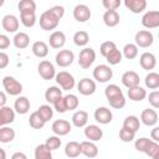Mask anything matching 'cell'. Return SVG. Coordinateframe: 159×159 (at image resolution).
<instances>
[{
  "instance_id": "f5cc1de1",
  "label": "cell",
  "mask_w": 159,
  "mask_h": 159,
  "mask_svg": "<svg viewBox=\"0 0 159 159\" xmlns=\"http://www.w3.org/2000/svg\"><path fill=\"white\" fill-rule=\"evenodd\" d=\"M48 10H50V12H51L56 19H58V20H61V19L63 17V15H65V7L61 6V5H55V6L50 7Z\"/></svg>"
},
{
  "instance_id": "9a60e30c",
  "label": "cell",
  "mask_w": 159,
  "mask_h": 159,
  "mask_svg": "<svg viewBox=\"0 0 159 159\" xmlns=\"http://www.w3.org/2000/svg\"><path fill=\"white\" fill-rule=\"evenodd\" d=\"M139 63L143 70H147V71L153 70L157 66V57L152 52H144L139 57Z\"/></svg>"
},
{
  "instance_id": "ac0fdd59",
  "label": "cell",
  "mask_w": 159,
  "mask_h": 159,
  "mask_svg": "<svg viewBox=\"0 0 159 159\" xmlns=\"http://www.w3.org/2000/svg\"><path fill=\"white\" fill-rule=\"evenodd\" d=\"M84 135L88 140H92V142H97L99 139H102L103 137V130L96 125V124H89L84 128Z\"/></svg>"
},
{
  "instance_id": "7a4b0ae2",
  "label": "cell",
  "mask_w": 159,
  "mask_h": 159,
  "mask_svg": "<svg viewBox=\"0 0 159 159\" xmlns=\"http://www.w3.org/2000/svg\"><path fill=\"white\" fill-rule=\"evenodd\" d=\"M96 60V52L93 48L91 47H84L83 50H81L80 55H78V65L83 68L87 70L92 66V63Z\"/></svg>"
},
{
  "instance_id": "ffe728a7",
  "label": "cell",
  "mask_w": 159,
  "mask_h": 159,
  "mask_svg": "<svg viewBox=\"0 0 159 159\" xmlns=\"http://www.w3.org/2000/svg\"><path fill=\"white\" fill-rule=\"evenodd\" d=\"M140 82V78H139V75L134 71H127L122 75V83L127 87V88H130V87H134V86H138Z\"/></svg>"
},
{
  "instance_id": "ee69618b",
  "label": "cell",
  "mask_w": 159,
  "mask_h": 159,
  "mask_svg": "<svg viewBox=\"0 0 159 159\" xmlns=\"http://www.w3.org/2000/svg\"><path fill=\"white\" fill-rule=\"evenodd\" d=\"M134 137H135V132H133V130H130L128 128L122 127V129L119 130V139L122 142H124V143L132 142L134 139Z\"/></svg>"
},
{
  "instance_id": "816d5d0a",
  "label": "cell",
  "mask_w": 159,
  "mask_h": 159,
  "mask_svg": "<svg viewBox=\"0 0 159 159\" xmlns=\"http://www.w3.org/2000/svg\"><path fill=\"white\" fill-rule=\"evenodd\" d=\"M114 47H117V46H116V43H114L113 41H106V42H103V43L101 45L99 52H101V55H102L103 57H106V55H107L111 50H113Z\"/></svg>"
},
{
  "instance_id": "94428289",
  "label": "cell",
  "mask_w": 159,
  "mask_h": 159,
  "mask_svg": "<svg viewBox=\"0 0 159 159\" xmlns=\"http://www.w3.org/2000/svg\"><path fill=\"white\" fill-rule=\"evenodd\" d=\"M5 158H6V153L4 149L0 148V159H5Z\"/></svg>"
},
{
  "instance_id": "c3c4849f",
  "label": "cell",
  "mask_w": 159,
  "mask_h": 159,
  "mask_svg": "<svg viewBox=\"0 0 159 159\" xmlns=\"http://www.w3.org/2000/svg\"><path fill=\"white\" fill-rule=\"evenodd\" d=\"M51 150H56V149H58L60 147H61V139H60V137L58 135H51V137H48L47 139H46V143H45Z\"/></svg>"
},
{
  "instance_id": "60d3db41",
  "label": "cell",
  "mask_w": 159,
  "mask_h": 159,
  "mask_svg": "<svg viewBox=\"0 0 159 159\" xmlns=\"http://www.w3.org/2000/svg\"><path fill=\"white\" fill-rule=\"evenodd\" d=\"M63 99H65L67 111H73V109H76V108L78 107V104H80L78 97H77L76 94H71V93H70V94H66V96L63 97Z\"/></svg>"
},
{
  "instance_id": "5b68a950",
  "label": "cell",
  "mask_w": 159,
  "mask_h": 159,
  "mask_svg": "<svg viewBox=\"0 0 159 159\" xmlns=\"http://www.w3.org/2000/svg\"><path fill=\"white\" fill-rule=\"evenodd\" d=\"M58 22H60V20L56 19V17L50 12V10H46V11L42 12L41 16H40V26H41V29L45 30V31L55 30V29L57 27Z\"/></svg>"
},
{
  "instance_id": "5bb4252c",
  "label": "cell",
  "mask_w": 159,
  "mask_h": 159,
  "mask_svg": "<svg viewBox=\"0 0 159 159\" xmlns=\"http://www.w3.org/2000/svg\"><path fill=\"white\" fill-rule=\"evenodd\" d=\"M1 25H2V29L6 31V32H16L19 30V19L15 16V15H11V14H7L2 17V21H1Z\"/></svg>"
},
{
  "instance_id": "7402d4cb",
  "label": "cell",
  "mask_w": 159,
  "mask_h": 159,
  "mask_svg": "<svg viewBox=\"0 0 159 159\" xmlns=\"http://www.w3.org/2000/svg\"><path fill=\"white\" fill-rule=\"evenodd\" d=\"M48 43L52 48H61L66 43V35L62 31H55L50 35Z\"/></svg>"
},
{
  "instance_id": "7bdbcfd3",
  "label": "cell",
  "mask_w": 159,
  "mask_h": 159,
  "mask_svg": "<svg viewBox=\"0 0 159 159\" xmlns=\"http://www.w3.org/2000/svg\"><path fill=\"white\" fill-rule=\"evenodd\" d=\"M122 93L123 92H122L120 87L117 86V84H109L104 89V94H106V98L107 99H111V98H113V97H116L118 94H122Z\"/></svg>"
},
{
  "instance_id": "d590c367",
  "label": "cell",
  "mask_w": 159,
  "mask_h": 159,
  "mask_svg": "<svg viewBox=\"0 0 159 159\" xmlns=\"http://www.w3.org/2000/svg\"><path fill=\"white\" fill-rule=\"evenodd\" d=\"M123 127L124 128H128V129H130V130H133V132L137 133V130L140 127V120L135 116H128L124 119V122H123Z\"/></svg>"
},
{
  "instance_id": "91938a15",
  "label": "cell",
  "mask_w": 159,
  "mask_h": 159,
  "mask_svg": "<svg viewBox=\"0 0 159 159\" xmlns=\"http://www.w3.org/2000/svg\"><path fill=\"white\" fill-rule=\"evenodd\" d=\"M19 158H21V159H26V154L20 153V152H17V153L12 154V159H19Z\"/></svg>"
},
{
  "instance_id": "680465c9",
  "label": "cell",
  "mask_w": 159,
  "mask_h": 159,
  "mask_svg": "<svg viewBox=\"0 0 159 159\" xmlns=\"http://www.w3.org/2000/svg\"><path fill=\"white\" fill-rule=\"evenodd\" d=\"M6 101H7V97H6V94H5L2 91H0V107L5 106V104H6Z\"/></svg>"
},
{
  "instance_id": "6f0895ef",
  "label": "cell",
  "mask_w": 159,
  "mask_h": 159,
  "mask_svg": "<svg viewBox=\"0 0 159 159\" xmlns=\"http://www.w3.org/2000/svg\"><path fill=\"white\" fill-rule=\"evenodd\" d=\"M150 137H152V140H154V142H159V127H154V128L152 129Z\"/></svg>"
},
{
  "instance_id": "ba28073f",
  "label": "cell",
  "mask_w": 159,
  "mask_h": 159,
  "mask_svg": "<svg viewBox=\"0 0 159 159\" xmlns=\"http://www.w3.org/2000/svg\"><path fill=\"white\" fill-rule=\"evenodd\" d=\"M142 25L147 29H157L159 26V11H147L142 17Z\"/></svg>"
},
{
  "instance_id": "11a10c76",
  "label": "cell",
  "mask_w": 159,
  "mask_h": 159,
  "mask_svg": "<svg viewBox=\"0 0 159 159\" xmlns=\"http://www.w3.org/2000/svg\"><path fill=\"white\" fill-rule=\"evenodd\" d=\"M9 46H10V39L6 35L0 34V50H6Z\"/></svg>"
},
{
  "instance_id": "b9f144b4",
  "label": "cell",
  "mask_w": 159,
  "mask_h": 159,
  "mask_svg": "<svg viewBox=\"0 0 159 159\" xmlns=\"http://www.w3.org/2000/svg\"><path fill=\"white\" fill-rule=\"evenodd\" d=\"M107 101H108L109 106L112 108H116V109H120V108H123L125 106V97H124L123 93L118 94V96H116V97H113L111 99H107Z\"/></svg>"
},
{
  "instance_id": "6da1fadb",
  "label": "cell",
  "mask_w": 159,
  "mask_h": 159,
  "mask_svg": "<svg viewBox=\"0 0 159 159\" xmlns=\"http://www.w3.org/2000/svg\"><path fill=\"white\" fill-rule=\"evenodd\" d=\"M2 87L10 96H19L22 92V84L11 76H5L2 78Z\"/></svg>"
},
{
  "instance_id": "83f0119b",
  "label": "cell",
  "mask_w": 159,
  "mask_h": 159,
  "mask_svg": "<svg viewBox=\"0 0 159 159\" xmlns=\"http://www.w3.org/2000/svg\"><path fill=\"white\" fill-rule=\"evenodd\" d=\"M12 42H14V45H15L16 48L24 50L30 43V36L26 32H17L15 35V37L12 39Z\"/></svg>"
},
{
  "instance_id": "8d00e7d4",
  "label": "cell",
  "mask_w": 159,
  "mask_h": 159,
  "mask_svg": "<svg viewBox=\"0 0 159 159\" xmlns=\"http://www.w3.org/2000/svg\"><path fill=\"white\" fill-rule=\"evenodd\" d=\"M145 86L150 89H157L159 87V75L157 72H149L145 76Z\"/></svg>"
},
{
  "instance_id": "8992f818",
  "label": "cell",
  "mask_w": 159,
  "mask_h": 159,
  "mask_svg": "<svg viewBox=\"0 0 159 159\" xmlns=\"http://www.w3.org/2000/svg\"><path fill=\"white\" fill-rule=\"evenodd\" d=\"M135 45L138 47H143V48H147L149 46H152L153 41H154V36L150 31L148 30H140L135 34Z\"/></svg>"
},
{
  "instance_id": "44dd1931",
  "label": "cell",
  "mask_w": 159,
  "mask_h": 159,
  "mask_svg": "<svg viewBox=\"0 0 159 159\" xmlns=\"http://www.w3.org/2000/svg\"><path fill=\"white\" fill-rule=\"evenodd\" d=\"M124 5L133 14H140L147 9V0H124Z\"/></svg>"
},
{
  "instance_id": "52a82bcc",
  "label": "cell",
  "mask_w": 159,
  "mask_h": 159,
  "mask_svg": "<svg viewBox=\"0 0 159 159\" xmlns=\"http://www.w3.org/2000/svg\"><path fill=\"white\" fill-rule=\"evenodd\" d=\"M37 71H39V75H40L43 80H46V81L52 80V78L55 77V75H56L55 66H53L50 61H47V60H43V61H41V62L39 63Z\"/></svg>"
},
{
  "instance_id": "277c9868",
  "label": "cell",
  "mask_w": 159,
  "mask_h": 159,
  "mask_svg": "<svg viewBox=\"0 0 159 159\" xmlns=\"http://www.w3.org/2000/svg\"><path fill=\"white\" fill-rule=\"evenodd\" d=\"M113 77V71L107 65H98L93 70V78L101 83L108 82Z\"/></svg>"
},
{
  "instance_id": "d4e9b609",
  "label": "cell",
  "mask_w": 159,
  "mask_h": 159,
  "mask_svg": "<svg viewBox=\"0 0 159 159\" xmlns=\"http://www.w3.org/2000/svg\"><path fill=\"white\" fill-rule=\"evenodd\" d=\"M128 97H129V99H132L134 102H140L147 97V92L143 87H140L138 84V86L128 88Z\"/></svg>"
},
{
  "instance_id": "d6986e66",
  "label": "cell",
  "mask_w": 159,
  "mask_h": 159,
  "mask_svg": "<svg viewBox=\"0 0 159 159\" xmlns=\"http://www.w3.org/2000/svg\"><path fill=\"white\" fill-rule=\"evenodd\" d=\"M81 145V154L86 155L87 158H94L98 155V147L92 140H84L80 143Z\"/></svg>"
},
{
  "instance_id": "2e32d148",
  "label": "cell",
  "mask_w": 159,
  "mask_h": 159,
  "mask_svg": "<svg viewBox=\"0 0 159 159\" xmlns=\"http://www.w3.org/2000/svg\"><path fill=\"white\" fill-rule=\"evenodd\" d=\"M15 120V111L7 106L0 107V127L7 125Z\"/></svg>"
},
{
  "instance_id": "f6af8a7d",
  "label": "cell",
  "mask_w": 159,
  "mask_h": 159,
  "mask_svg": "<svg viewBox=\"0 0 159 159\" xmlns=\"http://www.w3.org/2000/svg\"><path fill=\"white\" fill-rule=\"evenodd\" d=\"M19 11H35L36 10V2L34 0H20L19 2Z\"/></svg>"
},
{
  "instance_id": "3957f363",
  "label": "cell",
  "mask_w": 159,
  "mask_h": 159,
  "mask_svg": "<svg viewBox=\"0 0 159 159\" xmlns=\"http://www.w3.org/2000/svg\"><path fill=\"white\" fill-rule=\"evenodd\" d=\"M55 78H56V82L57 84H60V87L65 91H70L75 87V77L67 72V71H61L55 75Z\"/></svg>"
},
{
  "instance_id": "d6a6232c",
  "label": "cell",
  "mask_w": 159,
  "mask_h": 159,
  "mask_svg": "<svg viewBox=\"0 0 159 159\" xmlns=\"http://www.w3.org/2000/svg\"><path fill=\"white\" fill-rule=\"evenodd\" d=\"M52 150L46 144H40L35 149V158L36 159H51L52 158Z\"/></svg>"
},
{
  "instance_id": "ab89813d",
  "label": "cell",
  "mask_w": 159,
  "mask_h": 159,
  "mask_svg": "<svg viewBox=\"0 0 159 159\" xmlns=\"http://www.w3.org/2000/svg\"><path fill=\"white\" fill-rule=\"evenodd\" d=\"M89 41V35L86 31H77L73 35V42L77 46H86Z\"/></svg>"
},
{
  "instance_id": "30bf717a",
  "label": "cell",
  "mask_w": 159,
  "mask_h": 159,
  "mask_svg": "<svg viewBox=\"0 0 159 159\" xmlns=\"http://www.w3.org/2000/svg\"><path fill=\"white\" fill-rule=\"evenodd\" d=\"M96 88H97L96 82L93 80H91V78H82L78 82V84H77L78 92L81 94H83V96H91V94H93L96 92Z\"/></svg>"
},
{
  "instance_id": "9f6ffc18",
  "label": "cell",
  "mask_w": 159,
  "mask_h": 159,
  "mask_svg": "<svg viewBox=\"0 0 159 159\" xmlns=\"http://www.w3.org/2000/svg\"><path fill=\"white\" fill-rule=\"evenodd\" d=\"M7 65H9V56L5 52L0 51V70L5 68Z\"/></svg>"
},
{
  "instance_id": "603a6c76",
  "label": "cell",
  "mask_w": 159,
  "mask_h": 159,
  "mask_svg": "<svg viewBox=\"0 0 159 159\" xmlns=\"http://www.w3.org/2000/svg\"><path fill=\"white\" fill-rule=\"evenodd\" d=\"M119 14L117 12V10H107L103 14V22L106 26L108 27H114L119 24Z\"/></svg>"
},
{
  "instance_id": "681fc988",
  "label": "cell",
  "mask_w": 159,
  "mask_h": 159,
  "mask_svg": "<svg viewBox=\"0 0 159 159\" xmlns=\"http://www.w3.org/2000/svg\"><path fill=\"white\" fill-rule=\"evenodd\" d=\"M52 104H53V109H55L56 112H58V113H65V112L67 111L66 103H65V99H63V96L58 97Z\"/></svg>"
},
{
  "instance_id": "1f68e13d",
  "label": "cell",
  "mask_w": 159,
  "mask_h": 159,
  "mask_svg": "<svg viewBox=\"0 0 159 159\" xmlns=\"http://www.w3.org/2000/svg\"><path fill=\"white\" fill-rule=\"evenodd\" d=\"M62 96V89H60L58 87H56V86H51V87H48L47 89H46V92H45V99L50 103V104H52L58 97H61Z\"/></svg>"
},
{
  "instance_id": "9c48e42d",
  "label": "cell",
  "mask_w": 159,
  "mask_h": 159,
  "mask_svg": "<svg viewBox=\"0 0 159 159\" xmlns=\"http://www.w3.org/2000/svg\"><path fill=\"white\" fill-rule=\"evenodd\" d=\"M55 60H56L57 66L68 67L70 65H72V62L75 60V53L71 50H61L60 52H57Z\"/></svg>"
},
{
  "instance_id": "cb8c5ba5",
  "label": "cell",
  "mask_w": 159,
  "mask_h": 159,
  "mask_svg": "<svg viewBox=\"0 0 159 159\" xmlns=\"http://www.w3.org/2000/svg\"><path fill=\"white\" fill-rule=\"evenodd\" d=\"M14 109L19 114H26L30 111V101H29V98L24 97V96L17 97L15 103H14Z\"/></svg>"
},
{
  "instance_id": "f1b7e54d",
  "label": "cell",
  "mask_w": 159,
  "mask_h": 159,
  "mask_svg": "<svg viewBox=\"0 0 159 159\" xmlns=\"http://www.w3.org/2000/svg\"><path fill=\"white\" fill-rule=\"evenodd\" d=\"M20 21L25 27H32L36 24L35 11H22V12H20Z\"/></svg>"
},
{
  "instance_id": "f35d334b",
  "label": "cell",
  "mask_w": 159,
  "mask_h": 159,
  "mask_svg": "<svg viewBox=\"0 0 159 159\" xmlns=\"http://www.w3.org/2000/svg\"><path fill=\"white\" fill-rule=\"evenodd\" d=\"M37 112H39V114L42 117V119L45 122H48L53 117V108L50 104H42V106H40L39 109H37Z\"/></svg>"
},
{
  "instance_id": "e0dca14e",
  "label": "cell",
  "mask_w": 159,
  "mask_h": 159,
  "mask_svg": "<svg viewBox=\"0 0 159 159\" xmlns=\"http://www.w3.org/2000/svg\"><path fill=\"white\" fill-rule=\"evenodd\" d=\"M140 120L143 124L148 125V127H153L158 123V113L154 109H144L140 114Z\"/></svg>"
},
{
  "instance_id": "f546056e",
  "label": "cell",
  "mask_w": 159,
  "mask_h": 159,
  "mask_svg": "<svg viewBox=\"0 0 159 159\" xmlns=\"http://www.w3.org/2000/svg\"><path fill=\"white\" fill-rule=\"evenodd\" d=\"M15 139V130L7 125L0 127V143H10Z\"/></svg>"
},
{
  "instance_id": "836d02e7",
  "label": "cell",
  "mask_w": 159,
  "mask_h": 159,
  "mask_svg": "<svg viewBox=\"0 0 159 159\" xmlns=\"http://www.w3.org/2000/svg\"><path fill=\"white\" fill-rule=\"evenodd\" d=\"M122 57H123V55H122V52L117 47H114L113 50H111L106 55V60H107V62L109 65H118V63H120Z\"/></svg>"
},
{
  "instance_id": "bcb514c9",
  "label": "cell",
  "mask_w": 159,
  "mask_h": 159,
  "mask_svg": "<svg viewBox=\"0 0 159 159\" xmlns=\"http://www.w3.org/2000/svg\"><path fill=\"white\" fill-rule=\"evenodd\" d=\"M150 142H152V139H149V138H144V137H143V138H139V139L135 140V143H134V148H135L138 152L145 153V150L148 149Z\"/></svg>"
},
{
  "instance_id": "f907efd6",
  "label": "cell",
  "mask_w": 159,
  "mask_h": 159,
  "mask_svg": "<svg viewBox=\"0 0 159 159\" xmlns=\"http://www.w3.org/2000/svg\"><path fill=\"white\" fill-rule=\"evenodd\" d=\"M122 0H102V5L106 10H117L120 6Z\"/></svg>"
},
{
  "instance_id": "e575fe53",
  "label": "cell",
  "mask_w": 159,
  "mask_h": 159,
  "mask_svg": "<svg viewBox=\"0 0 159 159\" xmlns=\"http://www.w3.org/2000/svg\"><path fill=\"white\" fill-rule=\"evenodd\" d=\"M29 123H30V125L34 128V129H41V128H43V125H45V120L42 119V117L39 114V112L36 111V112H32L31 114H30V118H29Z\"/></svg>"
},
{
  "instance_id": "7dc6e473",
  "label": "cell",
  "mask_w": 159,
  "mask_h": 159,
  "mask_svg": "<svg viewBox=\"0 0 159 159\" xmlns=\"http://www.w3.org/2000/svg\"><path fill=\"white\" fill-rule=\"evenodd\" d=\"M144 154H147L148 157H150V158H153V159H157V158L159 157V144H158V142L152 140L150 144H149V147H148V149L145 150Z\"/></svg>"
},
{
  "instance_id": "484cf974",
  "label": "cell",
  "mask_w": 159,
  "mask_h": 159,
  "mask_svg": "<svg viewBox=\"0 0 159 159\" xmlns=\"http://www.w3.org/2000/svg\"><path fill=\"white\" fill-rule=\"evenodd\" d=\"M31 50H32V53L39 58H43V57H46L48 55V45L46 42H43V41L34 42Z\"/></svg>"
},
{
  "instance_id": "8fae6325",
  "label": "cell",
  "mask_w": 159,
  "mask_h": 159,
  "mask_svg": "<svg viewBox=\"0 0 159 159\" xmlns=\"http://www.w3.org/2000/svg\"><path fill=\"white\" fill-rule=\"evenodd\" d=\"M52 132L58 135V137H62V135H66L71 132L72 129V125L68 120H65V119H57L52 123V127H51Z\"/></svg>"
},
{
  "instance_id": "4fadbf2b",
  "label": "cell",
  "mask_w": 159,
  "mask_h": 159,
  "mask_svg": "<svg viewBox=\"0 0 159 159\" xmlns=\"http://www.w3.org/2000/svg\"><path fill=\"white\" fill-rule=\"evenodd\" d=\"M94 119L99 124H108V123L112 122L113 114H112L109 108H107V107H98L94 111Z\"/></svg>"
},
{
  "instance_id": "6125c7cd",
  "label": "cell",
  "mask_w": 159,
  "mask_h": 159,
  "mask_svg": "<svg viewBox=\"0 0 159 159\" xmlns=\"http://www.w3.org/2000/svg\"><path fill=\"white\" fill-rule=\"evenodd\" d=\"M4 2H5V0H0V7L4 5Z\"/></svg>"
},
{
  "instance_id": "7c38bea8",
  "label": "cell",
  "mask_w": 159,
  "mask_h": 159,
  "mask_svg": "<svg viewBox=\"0 0 159 159\" xmlns=\"http://www.w3.org/2000/svg\"><path fill=\"white\" fill-rule=\"evenodd\" d=\"M73 17L78 22H86L91 17V10L84 4H78L73 9Z\"/></svg>"
},
{
  "instance_id": "4dcf8cb0",
  "label": "cell",
  "mask_w": 159,
  "mask_h": 159,
  "mask_svg": "<svg viewBox=\"0 0 159 159\" xmlns=\"http://www.w3.org/2000/svg\"><path fill=\"white\" fill-rule=\"evenodd\" d=\"M65 154L68 158H77L81 154V145L78 142H70L65 147Z\"/></svg>"
},
{
  "instance_id": "4316f807",
  "label": "cell",
  "mask_w": 159,
  "mask_h": 159,
  "mask_svg": "<svg viewBox=\"0 0 159 159\" xmlns=\"http://www.w3.org/2000/svg\"><path fill=\"white\" fill-rule=\"evenodd\" d=\"M88 122V113L84 112V111H77L73 113L72 116V124L77 128H82V127H86Z\"/></svg>"
},
{
  "instance_id": "74e56055",
  "label": "cell",
  "mask_w": 159,
  "mask_h": 159,
  "mask_svg": "<svg viewBox=\"0 0 159 159\" xmlns=\"http://www.w3.org/2000/svg\"><path fill=\"white\" fill-rule=\"evenodd\" d=\"M125 58L128 60H133L138 56V46L135 43H127L123 47V53H122Z\"/></svg>"
},
{
  "instance_id": "db71d44e",
  "label": "cell",
  "mask_w": 159,
  "mask_h": 159,
  "mask_svg": "<svg viewBox=\"0 0 159 159\" xmlns=\"http://www.w3.org/2000/svg\"><path fill=\"white\" fill-rule=\"evenodd\" d=\"M148 101H149V104L153 107V108H159V91H153L149 93V97H148Z\"/></svg>"
}]
</instances>
